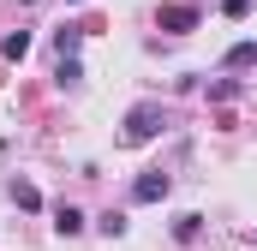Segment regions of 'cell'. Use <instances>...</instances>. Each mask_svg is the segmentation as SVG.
<instances>
[{
	"label": "cell",
	"instance_id": "obj_1",
	"mask_svg": "<svg viewBox=\"0 0 257 251\" xmlns=\"http://www.w3.org/2000/svg\"><path fill=\"white\" fill-rule=\"evenodd\" d=\"M162 102H138V108H132L126 114V126H120V144H126V150H138V144H150V138H162Z\"/></svg>",
	"mask_w": 257,
	"mask_h": 251
},
{
	"label": "cell",
	"instance_id": "obj_4",
	"mask_svg": "<svg viewBox=\"0 0 257 251\" xmlns=\"http://www.w3.org/2000/svg\"><path fill=\"white\" fill-rule=\"evenodd\" d=\"M90 30H96V24H60V30H54V54H60V60H78V42H84Z\"/></svg>",
	"mask_w": 257,
	"mask_h": 251
},
{
	"label": "cell",
	"instance_id": "obj_14",
	"mask_svg": "<svg viewBox=\"0 0 257 251\" xmlns=\"http://www.w3.org/2000/svg\"><path fill=\"white\" fill-rule=\"evenodd\" d=\"M24 6H30V0H24Z\"/></svg>",
	"mask_w": 257,
	"mask_h": 251
},
{
	"label": "cell",
	"instance_id": "obj_12",
	"mask_svg": "<svg viewBox=\"0 0 257 251\" xmlns=\"http://www.w3.org/2000/svg\"><path fill=\"white\" fill-rule=\"evenodd\" d=\"M96 227H102L108 239H120V233H126V215H120V209H108V215H96Z\"/></svg>",
	"mask_w": 257,
	"mask_h": 251
},
{
	"label": "cell",
	"instance_id": "obj_8",
	"mask_svg": "<svg viewBox=\"0 0 257 251\" xmlns=\"http://www.w3.org/2000/svg\"><path fill=\"white\" fill-rule=\"evenodd\" d=\"M197 233H203V215H174V239L180 245H192Z\"/></svg>",
	"mask_w": 257,
	"mask_h": 251
},
{
	"label": "cell",
	"instance_id": "obj_10",
	"mask_svg": "<svg viewBox=\"0 0 257 251\" xmlns=\"http://www.w3.org/2000/svg\"><path fill=\"white\" fill-rule=\"evenodd\" d=\"M78 78H84V66H78V60H60V66H54V84H60V90H72Z\"/></svg>",
	"mask_w": 257,
	"mask_h": 251
},
{
	"label": "cell",
	"instance_id": "obj_11",
	"mask_svg": "<svg viewBox=\"0 0 257 251\" xmlns=\"http://www.w3.org/2000/svg\"><path fill=\"white\" fill-rule=\"evenodd\" d=\"M233 96H239V78H215L209 84V102H233Z\"/></svg>",
	"mask_w": 257,
	"mask_h": 251
},
{
	"label": "cell",
	"instance_id": "obj_13",
	"mask_svg": "<svg viewBox=\"0 0 257 251\" xmlns=\"http://www.w3.org/2000/svg\"><path fill=\"white\" fill-rule=\"evenodd\" d=\"M221 12L227 18H251V0H221Z\"/></svg>",
	"mask_w": 257,
	"mask_h": 251
},
{
	"label": "cell",
	"instance_id": "obj_2",
	"mask_svg": "<svg viewBox=\"0 0 257 251\" xmlns=\"http://www.w3.org/2000/svg\"><path fill=\"white\" fill-rule=\"evenodd\" d=\"M156 24H162V30H168V36H192L197 24H203V12H197L192 0H168V6H162V12H156Z\"/></svg>",
	"mask_w": 257,
	"mask_h": 251
},
{
	"label": "cell",
	"instance_id": "obj_9",
	"mask_svg": "<svg viewBox=\"0 0 257 251\" xmlns=\"http://www.w3.org/2000/svg\"><path fill=\"white\" fill-rule=\"evenodd\" d=\"M0 54H6V60H24V54H30V30H12V36L0 42Z\"/></svg>",
	"mask_w": 257,
	"mask_h": 251
},
{
	"label": "cell",
	"instance_id": "obj_3",
	"mask_svg": "<svg viewBox=\"0 0 257 251\" xmlns=\"http://www.w3.org/2000/svg\"><path fill=\"white\" fill-rule=\"evenodd\" d=\"M168 191H174V180H168L162 168H150V174H138V180H132V203H162Z\"/></svg>",
	"mask_w": 257,
	"mask_h": 251
},
{
	"label": "cell",
	"instance_id": "obj_7",
	"mask_svg": "<svg viewBox=\"0 0 257 251\" xmlns=\"http://www.w3.org/2000/svg\"><path fill=\"white\" fill-rule=\"evenodd\" d=\"M12 203L18 209H42V191L30 186V180H12Z\"/></svg>",
	"mask_w": 257,
	"mask_h": 251
},
{
	"label": "cell",
	"instance_id": "obj_5",
	"mask_svg": "<svg viewBox=\"0 0 257 251\" xmlns=\"http://www.w3.org/2000/svg\"><path fill=\"white\" fill-rule=\"evenodd\" d=\"M245 66H257V36H245V42L227 48V72H245Z\"/></svg>",
	"mask_w": 257,
	"mask_h": 251
},
{
	"label": "cell",
	"instance_id": "obj_6",
	"mask_svg": "<svg viewBox=\"0 0 257 251\" xmlns=\"http://www.w3.org/2000/svg\"><path fill=\"white\" fill-rule=\"evenodd\" d=\"M54 227H60L66 239H72V233H84V209H78V203H60V209H54Z\"/></svg>",
	"mask_w": 257,
	"mask_h": 251
}]
</instances>
